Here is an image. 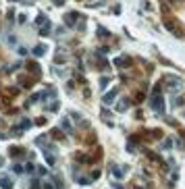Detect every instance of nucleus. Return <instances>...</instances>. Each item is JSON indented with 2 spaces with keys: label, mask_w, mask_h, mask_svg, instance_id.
Segmentation results:
<instances>
[{
  "label": "nucleus",
  "mask_w": 185,
  "mask_h": 189,
  "mask_svg": "<svg viewBox=\"0 0 185 189\" xmlns=\"http://www.w3.org/2000/svg\"><path fill=\"white\" fill-rule=\"evenodd\" d=\"M2 164H4V158H2V156H0V166H2Z\"/></svg>",
  "instance_id": "0eeeda50"
},
{
  "label": "nucleus",
  "mask_w": 185,
  "mask_h": 189,
  "mask_svg": "<svg viewBox=\"0 0 185 189\" xmlns=\"http://www.w3.org/2000/svg\"><path fill=\"white\" fill-rule=\"evenodd\" d=\"M114 96H117V91H108L106 96H104V104H112V100H114Z\"/></svg>",
  "instance_id": "7ed1b4c3"
},
{
  "label": "nucleus",
  "mask_w": 185,
  "mask_h": 189,
  "mask_svg": "<svg viewBox=\"0 0 185 189\" xmlns=\"http://www.w3.org/2000/svg\"><path fill=\"white\" fill-rule=\"evenodd\" d=\"M150 108H152L154 112H158V114L164 110V102H162V96H160V89H158V87L154 89V98L150 100Z\"/></svg>",
  "instance_id": "f257e3e1"
},
{
  "label": "nucleus",
  "mask_w": 185,
  "mask_h": 189,
  "mask_svg": "<svg viewBox=\"0 0 185 189\" xmlns=\"http://www.w3.org/2000/svg\"><path fill=\"white\" fill-rule=\"evenodd\" d=\"M44 50H46V48H44V46H38V48H35L33 52H35L38 56H42V54H44Z\"/></svg>",
  "instance_id": "39448f33"
},
{
  "label": "nucleus",
  "mask_w": 185,
  "mask_h": 189,
  "mask_svg": "<svg viewBox=\"0 0 185 189\" xmlns=\"http://www.w3.org/2000/svg\"><path fill=\"white\" fill-rule=\"evenodd\" d=\"M0 187H2V189H11V187H13L11 179H9V177H0Z\"/></svg>",
  "instance_id": "f03ea898"
},
{
  "label": "nucleus",
  "mask_w": 185,
  "mask_h": 189,
  "mask_svg": "<svg viewBox=\"0 0 185 189\" xmlns=\"http://www.w3.org/2000/svg\"><path fill=\"white\" fill-rule=\"evenodd\" d=\"M13 171L21 175V173H23V171H25V168H23V166H21V164H15V166H13Z\"/></svg>",
  "instance_id": "20e7f679"
},
{
  "label": "nucleus",
  "mask_w": 185,
  "mask_h": 189,
  "mask_svg": "<svg viewBox=\"0 0 185 189\" xmlns=\"http://www.w3.org/2000/svg\"><path fill=\"white\" fill-rule=\"evenodd\" d=\"M62 129H67L69 133H71V125H69V121H62Z\"/></svg>",
  "instance_id": "423d86ee"
}]
</instances>
